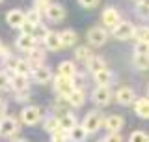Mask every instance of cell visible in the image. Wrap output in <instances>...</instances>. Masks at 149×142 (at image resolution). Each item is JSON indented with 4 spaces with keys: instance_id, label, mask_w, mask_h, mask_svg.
Segmentation results:
<instances>
[{
    "instance_id": "cell-1",
    "label": "cell",
    "mask_w": 149,
    "mask_h": 142,
    "mask_svg": "<svg viewBox=\"0 0 149 142\" xmlns=\"http://www.w3.org/2000/svg\"><path fill=\"white\" fill-rule=\"evenodd\" d=\"M102 124H104V118L99 110H93L90 114L84 116V122H82V127L88 131V133H95V131H99Z\"/></svg>"
},
{
    "instance_id": "cell-2",
    "label": "cell",
    "mask_w": 149,
    "mask_h": 142,
    "mask_svg": "<svg viewBox=\"0 0 149 142\" xmlns=\"http://www.w3.org/2000/svg\"><path fill=\"white\" fill-rule=\"evenodd\" d=\"M134 25L132 22H129V21H121L118 26L112 30V34H114L116 39H121V41H127L130 39V37H134Z\"/></svg>"
},
{
    "instance_id": "cell-3",
    "label": "cell",
    "mask_w": 149,
    "mask_h": 142,
    "mask_svg": "<svg viewBox=\"0 0 149 142\" xmlns=\"http://www.w3.org/2000/svg\"><path fill=\"white\" fill-rule=\"evenodd\" d=\"M106 39H108V34H106V28H102V26H93V28H90V32H88V41H90V45H93V47L104 45Z\"/></svg>"
},
{
    "instance_id": "cell-4",
    "label": "cell",
    "mask_w": 149,
    "mask_h": 142,
    "mask_svg": "<svg viewBox=\"0 0 149 142\" xmlns=\"http://www.w3.org/2000/svg\"><path fill=\"white\" fill-rule=\"evenodd\" d=\"M73 90H74V86H73V80L71 79L60 77V75L54 79V92L58 93L60 97H65V99H67L69 93H71Z\"/></svg>"
},
{
    "instance_id": "cell-5",
    "label": "cell",
    "mask_w": 149,
    "mask_h": 142,
    "mask_svg": "<svg viewBox=\"0 0 149 142\" xmlns=\"http://www.w3.org/2000/svg\"><path fill=\"white\" fill-rule=\"evenodd\" d=\"M19 131V122L15 116H4L0 120V136H11Z\"/></svg>"
},
{
    "instance_id": "cell-6",
    "label": "cell",
    "mask_w": 149,
    "mask_h": 142,
    "mask_svg": "<svg viewBox=\"0 0 149 142\" xmlns=\"http://www.w3.org/2000/svg\"><path fill=\"white\" fill-rule=\"evenodd\" d=\"M21 120L24 125H36L41 120V108L39 107H24L21 112Z\"/></svg>"
},
{
    "instance_id": "cell-7",
    "label": "cell",
    "mask_w": 149,
    "mask_h": 142,
    "mask_svg": "<svg viewBox=\"0 0 149 142\" xmlns=\"http://www.w3.org/2000/svg\"><path fill=\"white\" fill-rule=\"evenodd\" d=\"M91 99H93V103H95V105L106 107V105L112 101V92H110V88H108V86H97L95 90H93V93H91Z\"/></svg>"
},
{
    "instance_id": "cell-8",
    "label": "cell",
    "mask_w": 149,
    "mask_h": 142,
    "mask_svg": "<svg viewBox=\"0 0 149 142\" xmlns=\"http://www.w3.org/2000/svg\"><path fill=\"white\" fill-rule=\"evenodd\" d=\"M102 25H104V28H112V30H114L116 26L119 25V11L116 8H104V11H102Z\"/></svg>"
},
{
    "instance_id": "cell-9",
    "label": "cell",
    "mask_w": 149,
    "mask_h": 142,
    "mask_svg": "<svg viewBox=\"0 0 149 142\" xmlns=\"http://www.w3.org/2000/svg\"><path fill=\"white\" fill-rule=\"evenodd\" d=\"M6 21L11 28H22V25L26 22V13L21 9H9L6 13Z\"/></svg>"
},
{
    "instance_id": "cell-10",
    "label": "cell",
    "mask_w": 149,
    "mask_h": 142,
    "mask_svg": "<svg viewBox=\"0 0 149 142\" xmlns=\"http://www.w3.org/2000/svg\"><path fill=\"white\" fill-rule=\"evenodd\" d=\"M102 125H104V129L108 133H119L121 127L125 125V120L119 114H110L108 118H104V124Z\"/></svg>"
},
{
    "instance_id": "cell-11",
    "label": "cell",
    "mask_w": 149,
    "mask_h": 142,
    "mask_svg": "<svg viewBox=\"0 0 149 142\" xmlns=\"http://www.w3.org/2000/svg\"><path fill=\"white\" fill-rule=\"evenodd\" d=\"M116 101L121 103V105H132V103L136 101V93H134L132 88L123 86V88H119L118 92H116Z\"/></svg>"
},
{
    "instance_id": "cell-12",
    "label": "cell",
    "mask_w": 149,
    "mask_h": 142,
    "mask_svg": "<svg viewBox=\"0 0 149 142\" xmlns=\"http://www.w3.org/2000/svg\"><path fill=\"white\" fill-rule=\"evenodd\" d=\"M26 62L32 65V67H39L43 65L45 62V51L39 49V47H34V49L28 51V56H26Z\"/></svg>"
},
{
    "instance_id": "cell-13",
    "label": "cell",
    "mask_w": 149,
    "mask_h": 142,
    "mask_svg": "<svg viewBox=\"0 0 149 142\" xmlns=\"http://www.w3.org/2000/svg\"><path fill=\"white\" fill-rule=\"evenodd\" d=\"M32 77L37 84H47L50 79H52V71H50L47 65H39V67L32 69Z\"/></svg>"
},
{
    "instance_id": "cell-14",
    "label": "cell",
    "mask_w": 149,
    "mask_h": 142,
    "mask_svg": "<svg viewBox=\"0 0 149 142\" xmlns=\"http://www.w3.org/2000/svg\"><path fill=\"white\" fill-rule=\"evenodd\" d=\"M45 15H47V19H50L52 22H62L65 19V9L60 6V4H50V6L47 8Z\"/></svg>"
},
{
    "instance_id": "cell-15",
    "label": "cell",
    "mask_w": 149,
    "mask_h": 142,
    "mask_svg": "<svg viewBox=\"0 0 149 142\" xmlns=\"http://www.w3.org/2000/svg\"><path fill=\"white\" fill-rule=\"evenodd\" d=\"M45 49L49 51H62V43H60V34L58 32H47V36L43 37Z\"/></svg>"
},
{
    "instance_id": "cell-16",
    "label": "cell",
    "mask_w": 149,
    "mask_h": 142,
    "mask_svg": "<svg viewBox=\"0 0 149 142\" xmlns=\"http://www.w3.org/2000/svg\"><path fill=\"white\" fill-rule=\"evenodd\" d=\"M58 124H60V129L62 131L69 133V131L77 125V116H74L73 112H63V114L58 118Z\"/></svg>"
},
{
    "instance_id": "cell-17",
    "label": "cell",
    "mask_w": 149,
    "mask_h": 142,
    "mask_svg": "<svg viewBox=\"0 0 149 142\" xmlns=\"http://www.w3.org/2000/svg\"><path fill=\"white\" fill-rule=\"evenodd\" d=\"M28 86H30V82H28V77L26 75H13L11 77V88L13 92L21 93V92H28Z\"/></svg>"
},
{
    "instance_id": "cell-18",
    "label": "cell",
    "mask_w": 149,
    "mask_h": 142,
    "mask_svg": "<svg viewBox=\"0 0 149 142\" xmlns=\"http://www.w3.org/2000/svg\"><path fill=\"white\" fill-rule=\"evenodd\" d=\"M15 47L19 51H24V53H28L30 49H34L36 47V39L34 36H28V34H21L15 39Z\"/></svg>"
},
{
    "instance_id": "cell-19",
    "label": "cell",
    "mask_w": 149,
    "mask_h": 142,
    "mask_svg": "<svg viewBox=\"0 0 149 142\" xmlns=\"http://www.w3.org/2000/svg\"><path fill=\"white\" fill-rule=\"evenodd\" d=\"M88 135H90V133H88V131L82 127V124H80V125L77 124V125H74L73 129L67 133V138H69V142H86Z\"/></svg>"
},
{
    "instance_id": "cell-20",
    "label": "cell",
    "mask_w": 149,
    "mask_h": 142,
    "mask_svg": "<svg viewBox=\"0 0 149 142\" xmlns=\"http://www.w3.org/2000/svg\"><path fill=\"white\" fill-rule=\"evenodd\" d=\"M134 112L143 118V120H149V97H140L134 101Z\"/></svg>"
},
{
    "instance_id": "cell-21",
    "label": "cell",
    "mask_w": 149,
    "mask_h": 142,
    "mask_svg": "<svg viewBox=\"0 0 149 142\" xmlns=\"http://www.w3.org/2000/svg\"><path fill=\"white\" fill-rule=\"evenodd\" d=\"M93 80L97 82V86H110V82L114 80V75H112V71L104 67V69L97 71V73H93Z\"/></svg>"
},
{
    "instance_id": "cell-22",
    "label": "cell",
    "mask_w": 149,
    "mask_h": 142,
    "mask_svg": "<svg viewBox=\"0 0 149 142\" xmlns=\"http://www.w3.org/2000/svg\"><path fill=\"white\" fill-rule=\"evenodd\" d=\"M78 36L74 30H63L60 32V43H62V49H69V47H73L77 43Z\"/></svg>"
},
{
    "instance_id": "cell-23",
    "label": "cell",
    "mask_w": 149,
    "mask_h": 142,
    "mask_svg": "<svg viewBox=\"0 0 149 142\" xmlns=\"http://www.w3.org/2000/svg\"><path fill=\"white\" fill-rule=\"evenodd\" d=\"M74 73H77V67H74V62H69L65 60L58 65V75L60 77H65V79H73Z\"/></svg>"
},
{
    "instance_id": "cell-24",
    "label": "cell",
    "mask_w": 149,
    "mask_h": 142,
    "mask_svg": "<svg viewBox=\"0 0 149 142\" xmlns=\"http://www.w3.org/2000/svg\"><path fill=\"white\" fill-rule=\"evenodd\" d=\"M91 49L90 47H77L74 49V60H77L78 64H88L91 60Z\"/></svg>"
},
{
    "instance_id": "cell-25",
    "label": "cell",
    "mask_w": 149,
    "mask_h": 142,
    "mask_svg": "<svg viewBox=\"0 0 149 142\" xmlns=\"http://www.w3.org/2000/svg\"><path fill=\"white\" fill-rule=\"evenodd\" d=\"M67 101L71 103L74 108H78V107H82L84 103H86V93H84V90H73V92L69 93Z\"/></svg>"
},
{
    "instance_id": "cell-26",
    "label": "cell",
    "mask_w": 149,
    "mask_h": 142,
    "mask_svg": "<svg viewBox=\"0 0 149 142\" xmlns=\"http://www.w3.org/2000/svg\"><path fill=\"white\" fill-rule=\"evenodd\" d=\"M86 65H88V69H90L91 73H97V71H101V69L106 67V65H104V58H101V56H91V60Z\"/></svg>"
},
{
    "instance_id": "cell-27",
    "label": "cell",
    "mask_w": 149,
    "mask_h": 142,
    "mask_svg": "<svg viewBox=\"0 0 149 142\" xmlns=\"http://www.w3.org/2000/svg\"><path fill=\"white\" fill-rule=\"evenodd\" d=\"M132 64L136 65L138 69H149V54H134Z\"/></svg>"
},
{
    "instance_id": "cell-28",
    "label": "cell",
    "mask_w": 149,
    "mask_h": 142,
    "mask_svg": "<svg viewBox=\"0 0 149 142\" xmlns=\"http://www.w3.org/2000/svg\"><path fill=\"white\" fill-rule=\"evenodd\" d=\"M32 69H34V67H32L26 60H17V64H15V73L17 75H26V77H28V73H30Z\"/></svg>"
},
{
    "instance_id": "cell-29",
    "label": "cell",
    "mask_w": 149,
    "mask_h": 142,
    "mask_svg": "<svg viewBox=\"0 0 149 142\" xmlns=\"http://www.w3.org/2000/svg\"><path fill=\"white\" fill-rule=\"evenodd\" d=\"M134 37H136L138 41H146L149 43V26H140L134 30Z\"/></svg>"
},
{
    "instance_id": "cell-30",
    "label": "cell",
    "mask_w": 149,
    "mask_h": 142,
    "mask_svg": "<svg viewBox=\"0 0 149 142\" xmlns=\"http://www.w3.org/2000/svg\"><path fill=\"white\" fill-rule=\"evenodd\" d=\"M26 21L30 22V25H39V22H41V13L37 11L36 8L28 9V11H26Z\"/></svg>"
},
{
    "instance_id": "cell-31",
    "label": "cell",
    "mask_w": 149,
    "mask_h": 142,
    "mask_svg": "<svg viewBox=\"0 0 149 142\" xmlns=\"http://www.w3.org/2000/svg\"><path fill=\"white\" fill-rule=\"evenodd\" d=\"M129 142H149V136L143 131H132L129 136Z\"/></svg>"
},
{
    "instance_id": "cell-32",
    "label": "cell",
    "mask_w": 149,
    "mask_h": 142,
    "mask_svg": "<svg viewBox=\"0 0 149 142\" xmlns=\"http://www.w3.org/2000/svg\"><path fill=\"white\" fill-rule=\"evenodd\" d=\"M71 80H73L74 90H84V86H86V79H84V75H80V73H74V77Z\"/></svg>"
},
{
    "instance_id": "cell-33",
    "label": "cell",
    "mask_w": 149,
    "mask_h": 142,
    "mask_svg": "<svg viewBox=\"0 0 149 142\" xmlns=\"http://www.w3.org/2000/svg\"><path fill=\"white\" fill-rule=\"evenodd\" d=\"M47 32H49V30H47V28H45V26L39 22V25H36V28H34V34H32V36H34V39H43V37L47 36Z\"/></svg>"
},
{
    "instance_id": "cell-34",
    "label": "cell",
    "mask_w": 149,
    "mask_h": 142,
    "mask_svg": "<svg viewBox=\"0 0 149 142\" xmlns=\"http://www.w3.org/2000/svg\"><path fill=\"white\" fill-rule=\"evenodd\" d=\"M67 133L62 129H58V131H54L52 133V138H50V142H67Z\"/></svg>"
},
{
    "instance_id": "cell-35",
    "label": "cell",
    "mask_w": 149,
    "mask_h": 142,
    "mask_svg": "<svg viewBox=\"0 0 149 142\" xmlns=\"http://www.w3.org/2000/svg\"><path fill=\"white\" fill-rule=\"evenodd\" d=\"M11 88V77L8 73H0V90Z\"/></svg>"
},
{
    "instance_id": "cell-36",
    "label": "cell",
    "mask_w": 149,
    "mask_h": 142,
    "mask_svg": "<svg viewBox=\"0 0 149 142\" xmlns=\"http://www.w3.org/2000/svg\"><path fill=\"white\" fill-rule=\"evenodd\" d=\"M134 54H149V43H146V41H138L136 49H134Z\"/></svg>"
},
{
    "instance_id": "cell-37",
    "label": "cell",
    "mask_w": 149,
    "mask_h": 142,
    "mask_svg": "<svg viewBox=\"0 0 149 142\" xmlns=\"http://www.w3.org/2000/svg\"><path fill=\"white\" fill-rule=\"evenodd\" d=\"M49 6H50V2H49V0H34V8H36L39 13H45Z\"/></svg>"
},
{
    "instance_id": "cell-38",
    "label": "cell",
    "mask_w": 149,
    "mask_h": 142,
    "mask_svg": "<svg viewBox=\"0 0 149 142\" xmlns=\"http://www.w3.org/2000/svg\"><path fill=\"white\" fill-rule=\"evenodd\" d=\"M99 2H101V0H78V4H80L82 8H86V9H90V8H95Z\"/></svg>"
},
{
    "instance_id": "cell-39",
    "label": "cell",
    "mask_w": 149,
    "mask_h": 142,
    "mask_svg": "<svg viewBox=\"0 0 149 142\" xmlns=\"http://www.w3.org/2000/svg\"><path fill=\"white\" fill-rule=\"evenodd\" d=\"M106 142H123V138H121L119 133H110L106 136Z\"/></svg>"
},
{
    "instance_id": "cell-40",
    "label": "cell",
    "mask_w": 149,
    "mask_h": 142,
    "mask_svg": "<svg viewBox=\"0 0 149 142\" xmlns=\"http://www.w3.org/2000/svg\"><path fill=\"white\" fill-rule=\"evenodd\" d=\"M6 110H8V103H6V99L0 97V120L6 116Z\"/></svg>"
},
{
    "instance_id": "cell-41",
    "label": "cell",
    "mask_w": 149,
    "mask_h": 142,
    "mask_svg": "<svg viewBox=\"0 0 149 142\" xmlns=\"http://www.w3.org/2000/svg\"><path fill=\"white\" fill-rule=\"evenodd\" d=\"M138 6H143L149 9V0H138Z\"/></svg>"
},
{
    "instance_id": "cell-42",
    "label": "cell",
    "mask_w": 149,
    "mask_h": 142,
    "mask_svg": "<svg viewBox=\"0 0 149 142\" xmlns=\"http://www.w3.org/2000/svg\"><path fill=\"white\" fill-rule=\"evenodd\" d=\"M0 54H4V56H8V53H6V51H4V43H2V41H0Z\"/></svg>"
},
{
    "instance_id": "cell-43",
    "label": "cell",
    "mask_w": 149,
    "mask_h": 142,
    "mask_svg": "<svg viewBox=\"0 0 149 142\" xmlns=\"http://www.w3.org/2000/svg\"><path fill=\"white\" fill-rule=\"evenodd\" d=\"M13 142H26V140H13Z\"/></svg>"
},
{
    "instance_id": "cell-44",
    "label": "cell",
    "mask_w": 149,
    "mask_h": 142,
    "mask_svg": "<svg viewBox=\"0 0 149 142\" xmlns=\"http://www.w3.org/2000/svg\"><path fill=\"white\" fill-rule=\"evenodd\" d=\"M99 142H106V138H102V140H99Z\"/></svg>"
},
{
    "instance_id": "cell-45",
    "label": "cell",
    "mask_w": 149,
    "mask_h": 142,
    "mask_svg": "<svg viewBox=\"0 0 149 142\" xmlns=\"http://www.w3.org/2000/svg\"><path fill=\"white\" fill-rule=\"evenodd\" d=\"M147 93H149V86H147Z\"/></svg>"
},
{
    "instance_id": "cell-46",
    "label": "cell",
    "mask_w": 149,
    "mask_h": 142,
    "mask_svg": "<svg viewBox=\"0 0 149 142\" xmlns=\"http://www.w3.org/2000/svg\"><path fill=\"white\" fill-rule=\"evenodd\" d=\"M0 2H2V0H0Z\"/></svg>"
}]
</instances>
